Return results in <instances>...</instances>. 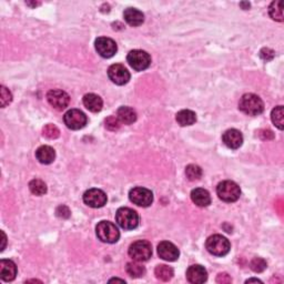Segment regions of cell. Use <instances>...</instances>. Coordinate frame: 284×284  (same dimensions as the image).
Listing matches in <instances>:
<instances>
[{"label":"cell","mask_w":284,"mask_h":284,"mask_svg":"<svg viewBox=\"0 0 284 284\" xmlns=\"http://www.w3.org/2000/svg\"><path fill=\"white\" fill-rule=\"evenodd\" d=\"M284 112H283V106H278L272 110V113H271V119H272V122L274 123V126L277 127L280 130H283L284 127Z\"/></svg>","instance_id":"cell-27"},{"label":"cell","mask_w":284,"mask_h":284,"mask_svg":"<svg viewBox=\"0 0 284 284\" xmlns=\"http://www.w3.org/2000/svg\"><path fill=\"white\" fill-rule=\"evenodd\" d=\"M17 265L11 260L3 259L0 261V278L2 281L10 282L16 279Z\"/></svg>","instance_id":"cell-17"},{"label":"cell","mask_w":284,"mask_h":284,"mask_svg":"<svg viewBox=\"0 0 284 284\" xmlns=\"http://www.w3.org/2000/svg\"><path fill=\"white\" fill-rule=\"evenodd\" d=\"M154 274H155V277H157V279L161 280V281L163 282H168L173 278V274H175V272H173V269L171 268V266L161 264L155 268Z\"/></svg>","instance_id":"cell-24"},{"label":"cell","mask_w":284,"mask_h":284,"mask_svg":"<svg viewBox=\"0 0 284 284\" xmlns=\"http://www.w3.org/2000/svg\"><path fill=\"white\" fill-rule=\"evenodd\" d=\"M129 199L132 203L142 208H148L153 202V193L149 189L137 186L129 192Z\"/></svg>","instance_id":"cell-8"},{"label":"cell","mask_w":284,"mask_h":284,"mask_svg":"<svg viewBox=\"0 0 284 284\" xmlns=\"http://www.w3.org/2000/svg\"><path fill=\"white\" fill-rule=\"evenodd\" d=\"M129 255L137 262L148 261L152 255V247L151 243L145 240H139L133 242L129 248Z\"/></svg>","instance_id":"cell-6"},{"label":"cell","mask_w":284,"mask_h":284,"mask_svg":"<svg viewBox=\"0 0 284 284\" xmlns=\"http://www.w3.org/2000/svg\"><path fill=\"white\" fill-rule=\"evenodd\" d=\"M29 189L31 191V193L35 195H43L44 193H47V185L42 180L35 179L33 181H30L29 183Z\"/></svg>","instance_id":"cell-28"},{"label":"cell","mask_w":284,"mask_h":284,"mask_svg":"<svg viewBox=\"0 0 284 284\" xmlns=\"http://www.w3.org/2000/svg\"><path fill=\"white\" fill-rule=\"evenodd\" d=\"M191 200H192L193 203L197 204L198 207H208L209 204H211V195L208 192L206 189L202 188H197L192 190L191 192Z\"/></svg>","instance_id":"cell-20"},{"label":"cell","mask_w":284,"mask_h":284,"mask_svg":"<svg viewBox=\"0 0 284 284\" xmlns=\"http://www.w3.org/2000/svg\"><path fill=\"white\" fill-rule=\"evenodd\" d=\"M224 144L230 149H239L243 143V136L237 129H229L222 136Z\"/></svg>","instance_id":"cell-15"},{"label":"cell","mask_w":284,"mask_h":284,"mask_svg":"<svg viewBox=\"0 0 284 284\" xmlns=\"http://www.w3.org/2000/svg\"><path fill=\"white\" fill-rule=\"evenodd\" d=\"M176 120L181 127L192 126V124L197 121V114L191 110H181L177 113Z\"/></svg>","instance_id":"cell-23"},{"label":"cell","mask_w":284,"mask_h":284,"mask_svg":"<svg viewBox=\"0 0 284 284\" xmlns=\"http://www.w3.org/2000/svg\"><path fill=\"white\" fill-rule=\"evenodd\" d=\"M260 57L264 61H270L274 58V51L271 50V49H269V48H263L260 51Z\"/></svg>","instance_id":"cell-35"},{"label":"cell","mask_w":284,"mask_h":284,"mask_svg":"<svg viewBox=\"0 0 284 284\" xmlns=\"http://www.w3.org/2000/svg\"><path fill=\"white\" fill-rule=\"evenodd\" d=\"M42 135L43 137L48 138V139H57V138H59L60 136V131L59 129H58L55 124H51L49 123L47 126H44L42 129Z\"/></svg>","instance_id":"cell-30"},{"label":"cell","mask_w":284,"mask_h":284,"mask_svg":"<svg viewBox=\"0 0 284 284\" xmlns=\"http://www.w3.org/2000/svg\"><path fill=\"white\" fill-rule=\"evenodd\" d=\"M108 77L113 83L118 84V86H123V84L128 83L129 80H130V72H129L124 66L114 64L109 67Z\"/></svg>","instance_id":"cell-13"},{"label":"cell","mask_w":284,"mask_h":284,"mask_svg":"<svg viewBox=\"0 0 284 284\" xmlns=\"http://www.w3.org/2000/svg\"><path fill=\"white\" fill-rule=\"evenodd\" d=\"M127 273L130 275L131 278H141L145 274V268L143 265L138 263V262H129L126 266Z\"/></svg>","instance_id":"cell-26"},{"label":"cell","mask_w":284,"mask_h":284,"mask_svg":"<svg viewBox=\"0 0 284 284\" xmlns=\"http://www.w3.org/2000/svg\"><path fill=\"white\" fill-rule=\"evenodd\" d=\"M47 100L49 105L56 110L61 111L69 106L70 97L66 91H62L60 89H53L47 93Z\"/></svg>","instance_id":"cell-10"},{"label":"cell","mask_w":284,"mask_h":284,"mask_svg":"<svg viewBox=\"0 0 284 284\" xmlns=\"http://www.w3.org/2000/svg\"><path fill=\"white\" fill-rule=\"evenodd\" d=\"M122 282V283H124L126 281H124V280H120V279H111L110 280V282Z\"/></svg>","instance_id":"cell-39"},{"label":"cell","mask_w":284,"mask_h":284,"mask_svg":"<svg viewBox=\"0 0 284 284\" xmlns=\"http://www.w3.org/2000/svg\"><path fill=\"white\" fill-rule=\"evenodd\" d=\"M123 18L131 27H139L144 21V15L136 8H128L123 12Z\"/></svg>","instance_id":"cell-18"},{"label":"cell","mask_w":284,"mask_h":284,"mask_svg":"<svg viewBox=\"0 0 284 284\" xmlns=\"http://www.w3.org/2000/svg\"><path fill=\"white\" fill-rule=\"evenodd\" d=\"M83 105L89 111L97 113L102 110L104 101H102L99 96L95 95V93H87V95L83 97Z\"/></svg>","instance_id":"cell-21"},{"label":"cell","mask_w":284,"mask_h":284,"mask_svg":"<svg viewBox=\"0 0 284 284\" xmlns=\"http://www.w3.org/2000/svg\"><path fill=\"white\" fill-rule=\"evenodd\" d=\"M239 109L248 115H259L264 110V104L254 93H246L239 102Z\"/></svg>","instance_id":"cell-1"},{"label":"cell","mask_w":284,"mask_h":284,"mask_svg":"<svg viewBox=\"0 0 284 284\" xmlns=\"http://www.w3.org/2000/svg\"><path fill=\"white\" fill-rule=\"evenodd\" d=\"M127 60L131 68L136 71H143L148 69L151 65V57L149 53L143 50H139V49L129 52Z\"/></svg>","instance_id":"cell-7"},{"label":"cell","mask_w":284,"mask_h":284,"mask_svg":"<svg viewBox=\"0 0 284 284\" xmlns=\"http://www.w3.org/2000/svg\"><path fill=\"white\" fill-rule=\"evenodd\" d=\"M266 266H268V264H266L265 260L261 259V257H254V259H252V261L250 262V268L253 272L255 273L263 272L266 269Z\"/></svg>","instance_id":"cell-31"},{"label":"cell","mask_w":284,"mask_h":284,"mask_svg":"<svg viewBox=\"0 0 284 284\" xmlns=\"http://www.w3.org/2000/svg\"><path fill=\"white\" fill-rule=\"evenodd\" d=\"M246 282H247V283H251V282H259V283H262V281H261V280H259V279H248V280H247Z\"/></svg>","instance_id":"cell-38"},{"label":"cell","mask_w":284,"mask_h":284,"mask_svg":"<svg viewBox=\"0 0 284 284\" xmlns=\"http://www.w3.org/2000/svg\"><path fill=\"white\" fill-rule=\"evenodd\" d=\"M65 124L71 130H80L87 124V115L81 110L71 109L67 111L64 115Z\"/></svg>","instance_id":"cell-9"},{"label":"cell","mask_w":284,"mask_h":284,"mask_svg":"<svg viewBox=\"0 0 284 284\" xmlns=\"http://www.w3.org/2000/svg\"><path fill=\"white\" fill-rule=\"evenodd\" d=\"M206 248L209 253L215 256H224L228 254L231 248L229 240L223 235L214 234L209 237L206 242Z\"/></svg>","instance_id":"cell-3"},{"label":"cell","mask_w":284,"mask_h":284,"mask_svg":"<svg viewBox=\"0 0 284 284\" xmlns=\"http://www.w3.org/2000/svg\"><path fill=\"white\" fill-rule=\"evenodd\" d=\"M98 239L105 243H115L120 238V231L117 225L110 221H101L96 226Z\"/></svg>","instance_id":"cell-4"},{"label":"cell","mask_w":284,"mask_h":284,"mask_svg":"<svg viewBox=\"0 0 284 284\" xmlns=\"http://www.w3.org/2000/svg\"><path fill=\"white\" fill-rule=\"evenodd\" d=\"M185 175L190 181H197L202 177V169L195 164H189L185 168Z\"/></svg>","instance_id":"cell-29"},{"label":"cell","mask_w":284,"mask_h":284,"mask_svg":"<svg viewBox=\"0 0 284 284\" xmlns=\"http://www.w3.org/2000/svg\"><path fill=\"white\" fill-rule=\"evenodd\" d=\"M106 200V194L100 189H89L83 193V202L90 208L105 207Z\"/></svg>","instance_id":"cell-11"},{"label":"cell","mask_w":284,"mask_h":284,"mask_svg":"<svg viewBox=\"0 0 284 284\" xmlns=\"http://www.w3.org/2000/svg\"><path fill=\"white\" fill-rule=\"evenodd\" d=\"M56 214L57 216L61 217V219H68L71 214V212L67 206H59L56 210Z\"/></svg>","instance_id":"cell-34"},{"label":"cell","mask_w":284,"mask_h":284,"mask_svg":"<svg viewBox=\"0 0 284 284\" xmlns=\"http://www.w3.org/2000/svg\"><path fill=\"white\" fill-rule=\"evenodd\" d=\"M186 279H188L190 283H204L208 280V272L202 265H191L190 268L186 270Z\"/></svg>","instance_id":"cell-16"},{"label":"cell","mask_w":284,"mask_h":284,"mask_svg":"<svg viewBox=\"0 0 284 284\" xmlns=\"http://www.w3.org/2000/svg\"><path fill=\"white\" fill-rule=\"evenodd\" d=\"M115 221L123 230H133L139 225V214L130 208H120L115 213Z\"/></svg>","instance_id":"cell-2"},{"label":"cell","mask_w":284,"mask_h":284,"mask_svg":"<svg viewBox=\"0 0 284 284\" xmlns=\"http://www.w3.org/2000/svg\"><path fill=\"white\" fill-rule=\"evenodd\" d=\"M26 3L28 4V6H33V7H37L40 4V2H33V3H31V2H26Z\"/></svg>","instance_id":"cell-40"},{"label":"cell","mask_w":284,"mask_h":284,"mask_svg":"<svg viewBox=\"0 0 284 284\" xmlns=\"http://www.w3.org/2000/svg\"><path fill=\"white\" fill-rule=\"evenodd\" d=\"M95 47L97 52L99 53L102 58H106V59L113 57L118 50L115 41H113L111 38L106 37H99L98 39H96Z\"/></svg>","instance_id":"cell-12"},{"label":"cell","mask_w":284,"mask_h":284,"mask_svg":"<svg viewBox=\"0 0 284 284\" xmlns=\"http://www.w3.org/2000/svg\"><path fill=\"white\" fill-rule=\"evenodd\" d=\"M0 100H1V108H4V106H7L12 101L11 92L9 91L6 87H3V86L1 87V98H0Z\"/></svg>","instance_id":"cell-33"},{"label":"cell","mask_w":284,"mask_h":284,"mask_svg":"<svg viewBox=\"0 0 284 284\" xmlns=\"http://www.w3.org/2000/svg\"><path fill=\"white\" fill-rule=\"evenodd\" d=\"M36 158L42 164H50L56 159V151L50 145H41L36 151Z\"/></svg>","instance_id":"cell-19"},{"label":"cell","mask_w":284,"mask_h":284,"mask_svg":"<svg viewBox=\"0 0 284 284\" xmlns=\"http://www.w3.org/2000/svg\"><path fill=\"white\" fill-rule=\"evenodd\" d=\"M105 123L106 128L110 131H117L120 129V126H121V122L119 121V119L115 115H110V117L106 118Z\"/></svg>","instance_id":"cell-32"},{"label":"cell","mask_w":284,"mask_h":284,"mask_svg":"<svg viewBox=\"0 0 284 284\" xmlns=\"http://www.w3.org/2000/svg\"><path fill=\"white\" fill-rule=\"evenodd\" d=\"M269 15L275 21H283V9L281 0H277V1H273L270 4Z\"/></svg>","instance_id":"cell-25"},{"label":"cell","mask_w":284,"mask_h":284,"mask_svg":"<svg viewBox=\"0 0 284 284\" xmlns=\"http://www.w3.org/2000/svg\"><path fill=\"white\" fill-rule=\"evenodd\" d=\"M216 193L222 201L224 202H235L238 201L240 195H241V190L240 186L233 181L226 180L222 181L221 183L216 186Z\"/></svg>","instance_id":"cell-5"},{"label":"cell","mask_w":284,"mask_h":284,"mask_svg":"<svg viewBox=\"0 0 284 284\" xmlns=\"http://www.w3.org/2000/svg\"><path fill=\"white\" fill-rule=\"evenodd\" d=\"M240 6H241L244 9V10H247V9L250 8V3H248V2H241V3H240Z\"/></svg>","instance_id":"cell-37"},{"label":"cell","mask_w":284,"mask_h":284,"mask_svg":"<svg viewBox=\"0 0 284 284\" xmlns=\"http://www.w3.org/2000/svg\"><path fill=\"white\" fill-rule=\"evenodd\" d=\"M158 254L164 261L175 262L179 259L180 251L173 243L169 241H162L158 246Z\"/></svg>","instance_id":"cell-14"},{"label":"cell","mask_w":284,"mask_h":284,"mask_svg":"<svg viewBox=\"0 0 284 284\" xmlns=\"http://www.w3.org/2000/svg\"><path fill=\"white\" fill-rule=\"evenodd\" d=\"M216 282L222 283V284H228L232 282V279H231V277L228 273H220L216 278Z\"/></svg>","instance_id":"cell-36"},{"label":"cell","mask_w":284,"mask_h":284,"mask_svg":"<svg viewBox=\"0 0 284 284\" xmlns=\"http://www.w3.org/2000/svg\"><path fill=\"white\" fill-rule=\"evenodd\" d=\"M117 118L124 124H132L137 120V112L130 106H120L117 111Z\"/></svg>","instance_id":"cell-22"}]
</instances>
